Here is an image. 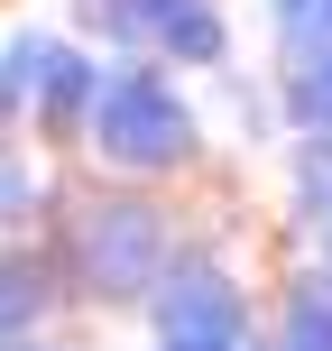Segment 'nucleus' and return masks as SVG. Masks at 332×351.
<instances>
[{
    "instance_id": "f257e3e1",
    "label": "nucleus",
    "mask_w": 332,
    "mask_h": 351,
    "mask_svg": "<svg viewBox=\"0 0 332 351\" xmlns=\"http://www.w3.org/2000/svg\"><path fill=\"white\" fill-rule=\"evenodd\" d=\"M102 139L120 148V158H175V148H185V121H175V102L157 84H120L111 111H102Z\"/></svg>"
}]
</instances>
